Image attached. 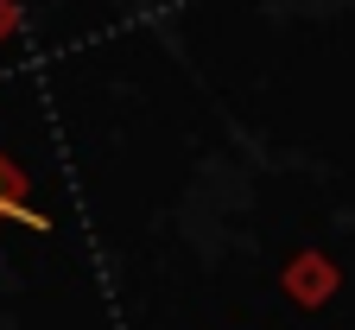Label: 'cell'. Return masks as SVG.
<instances>
[{"mask_svg": "<svg viewBox=\"0 0 355 330\" xmlns=\"http://www.w3.org/2000/svg\"><path fill=\"white\" fill-rule=\"evenodd\" d=\"M26 197H32V191H26V172H19L7 153H0V222H26V229H38V235H44V229H51V216L32 210Z\"/></svg>", "mask_w": 355, "mask_h": 330, "instance_id": "obj_1", "label": "cell"}]
</instances>
